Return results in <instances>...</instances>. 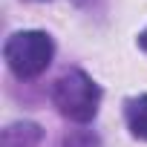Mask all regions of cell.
<instances>
[{
  "instance_id": "obj_3",
  "label": "cell",
  "mask_w": 147,
  "mask_h": 147,
  "mask_svg": "<svg viewBox=\"0 0 147 147\" xmlns=\"http://www.w3.org/2000/svg\"><path fill=\"white\" fill-rule=\"evenodd\" d=\"M43 127L35 121H12L0 133V147H40Z\"/></svg>"
},
{
  "instance_id": "obj_6",
  "label": "cell",
  "mask_w": 147,
  "mask_h": 147,
  "mask_svg": "<svg viewBox=\"0 0 147 147\" xmlns=\"http://www.w3.org/2000/svg\"><path fill=\"white\" fill-rule=\"evenodd\" d=\"M136 43H138V49H141V52L147 55V26H144V29L138 32V38H136Z\"/></svg>"
},
{
  "instance_id": "obj_2",
  "label": "cell",
  "mask_w": 147,
  "mask_h": 147,
  "mask_svg": "<svg viewBox=\"0 0 147 147\" xmlns=\"http://www.w3.org/2000/svg\"><path fill=\"white\" fill-rule=\"evenodd\" d=\"M55 58V40L43 29H20L12 32L3 43V61L12 75L20 81L40 78Z\"/></svg>"
},
{
  "instance_id": "obj_4",
  "label": "cell",
  "mask_w": 147,
  "mask_h": 147,
  "mask_svg": "<svg viewBox=\"0 0 147 147\" xmlns=\"http://www.w3.org/2000/svg\"><path fill=\"white\" fill-rule=\"evenodd\" d=\"M124 124H127L133 138L147 141V92L124 101Z\"/></svg>"
},
{
  "instance_id": "obj_7",
  "label": "cell",
  "mask_w": 147,
  "mask_h": 147,
  "mask_svg": "<svg viewBox=\"0 0 147 147\" xmlns=\"http://www.w3.org/2000/svg\"><path fill=\"white\" fill-rule=\"evenodd\" d=\"M29 3H49V0H29Z\"/></svg>"
},
{
  "instance_id": "obj_1",
  "label": "cell",
  "mask_w": 147,
  "mask_h": 147,
  "mask_svg": "<svg viewBox=\"0 0 147 147\" xmlns=\"http://www.w3.org/2000/svg\"><path fill=\"white\" fill-rule=\"evenodd\" d=\"M101 98H104L101 84L78 66L61 72L49 87L52 107L72 124H90L101 110Z\"/></svg>"
},
{
  "instance_id": "obj_5",
  "label": "cell",
  "mask_w": 147,
  "mask_h": 147,
  "mask_svg": "<svg viewBox=\"0 0 147 147\" xmlns=\"http://www.w3.org/2000/svg\"><path fill=\"white\" fill-rule=\"evenodd\" d=\"M58 147H101V136L95 133V130H90V127H75V130H69V133H63V138H61V144Z\"/></svg>"
}]
</instances>
